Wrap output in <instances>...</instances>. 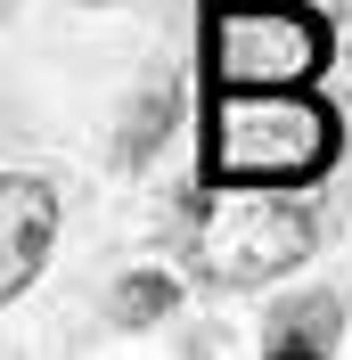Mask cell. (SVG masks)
<instances>
[{
  "label": "cell",
  "mask_w": 352,
  "mask_h": 360,
  "mask_svg": "<svg viewBox=\"0 0 352 360\" xmlns=\"http://www.w3.org/2000/svg\"><path fill=\"white\" fill-rule=\"evenodd\" d=\"M344 156L336 107L303 90H213L205 115V180L213 188H303Z\"/></svg>",
  "instance_id": "cell-1"
},
{
  "label": "cell",
  "mask_w": 352,
  "mask_h": 360,
  "mask_svg": "<svg viewBox=\"0 0 352 360\" xmlns=\"http://www.w3.org/2000/svg\"><path fill=\"white\" fill-rule=\"evenodd\" d=\"M205 82L213 90H303L336 58V33L303 0H205Z\"/></svg>",
  "instance_id": "cell-2"
},
{
  "label": "cell",
  "mask_w": 352,
  "mask_h": 360,
  "mask_svg": "<svg viewBox=\"0 0 352 360\" xmlns=\"http://www.w3.org/2000/svg\"><path fill=\"white\" fill-rule=\"evenodd\" d=\"M311 254V213L303 205H238V213H221L213 238H205V270H213L221 287H263L279 270H295Z\"/></svg>",
  "instance_id": "cell-3"
},
{
  "label": "cell",
  "mask_w": 352,
  "mask_h": 360,
  "mask_svg": "<svg viewBox=\"0 0 352 360\" xmlns=\"http://www.w3.org/2000/svg\"><path fill=\"white\" fill-rule=\"evenodd\" d=\"M0 238H8V254H0V295H25L33 270L49 262V238H58V205H49V188L33 172L0 180Z\"/></svg>",
  "instance_id": "cell-4"
},
{
  "label": "cell",
  "mask_w": 352,
  "mask_h": 360,
  "mask_svg": "<svg viewBox=\"0 0 352 360\" xmlns=\"http://www.w3.org/2000/svg\"><path fill=\"white\" fill-rule=\"evenodd\" d=\"M344 336V319H336V295H303V303H287V319H270V352H336Z\"/></svg>",
  "instance_id": "cell-5"
},
{
  "label": "cell",
  "mask_w": 352,
  "mask_h": 360,
  "mask_svg": "<svg viewBox=\"0 0 352 360\" xmlns=\"http://www.w3.org/2000/svg\"><path fill=\"white\" fill-rule=\"evenodd\" d=\"M172 303H180V287L164 278V270H139V278L115 287V319H123V328H148V319H164Z\"/></svg>",
  "instance_id": "cell-6"
}]
</instances>
